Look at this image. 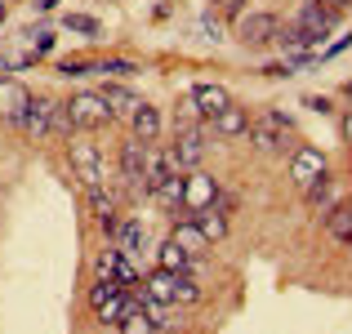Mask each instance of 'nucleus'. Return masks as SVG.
Listing matches in <instances>:
<instances>
[{
    "instance_id": "1",
    "label": "nucleus",
    "mask_w": 352,
    "mask_h": 334,
    "mask_svg": "<svg viewBox=\"0 0 352 334\" xmlns=\"http://www.w3.org/2000/svg\"><path fill=\"white\" fill-rule=\"evenodd\" d=\"M250 143L258 147V152H281L285 143H290V120L281 116V111H263L258 120H250Z\"/></svg>"
},
{
    "instance_id": "2",
    "label": "nucleus",
    "mask_w": 352,
    "mask_h": 334,
    "mask_svg": "<svg viewBox=\"0 0 352 334\" xmlns=\"http://www.w3.org/2000/svg\"><path fill=\"white\" fill-rule=\"evenodd\" d=\"M219 201V179H210V174H188L183 179V214L179 219H192V214H201L206 205H214Z\"/></svg>"
},
{
    "instance_id": "3",
    "label": "nucleus",
    "mask_w": 352,
    "mask_h": 334,
    "mask_svg": "<svg viewBox=\"0 0 352 334\" xmlns=\"http://www.w3.org/2000/svg\"><path fill=\"white\" fill-rule=\"evenodd\" d=\"M67 111H72V120H76V129H103V125H112V111H107L103 94H76L67 103Z\"/></svg>"
},
{
    "instance_id": "4",
    "label": "nucleus",
    "mask_w": 352,
    "mask_h": 334,
    "mask_svg": "<svg viewBox=\"0 0 352 334\" xmlns=\"http://www.w3.org/2000/svg\"><path fill=\"white\" fill-rule=\"evenodd\" d=\"M174 161H179V170H197L201 156H206V129L201 125H188V129H174Z\"/></svg>"
},
{
    "instance_id": "5",
    "label": "nucleus",
    "mask_w": 352,
    "mask_h": 334,
    "mask_svg": "<svg viewBox=\"0 0 352 334\" xmlns=\"http://www.w3.org/2000/svg\"><path fill=\"white\" fill-rule=\"evenodd\" d=\"M294 23H299L303 32L317 41V49H321V41H326V36L335 32V23H339V9H330V5H321V0H312V5L299 9V18H294Z\"/></svg>"
},
{
    "instance_id": "6",
    "label": "nucleus",
    "mask_w": 352,
    "mask_h": 334,
    "mask_svg": "<svg viewBox=\"0 0 352 334\" xmlns=\"http://www.w3.org/2000/svg\"><path fill=\"white\" fill-rule=\"evenodd\" d=\"M72 174L80 179V188H98L103 183V161H98V147L94 143H72Z\"/></svg>"
},
{
    "instance_id": "7",
    "label": "nucleus",
    "mask_w": 352,
    "mask_h": 334,
    "mask_svg": "<svg viewBox=\"0 0 352 334\" xmlns=\"http://www.w3.org/2000/svg\"><path fill=\"white\" fill-rule=\"evenodd\" d=\"M143 165H147V143L125 138V143H120V183L143 192Z\"/></svg>"
},
{
    "instance_id": "8",
    "label": "nucleus",
    "mask_w": 352,
    "mask_h": 334,
    "mask_svg": "<svg viewBox=\"0 0 352 334\" xmlns=\"http://www.w3.org/2000/svg\"><path fill=\"white\" fill-rule=\"evenodd\" d=\"M330 174V165H326V156L317 152V147H299L294 152V161H290V179L299 183V188H312L317 179H326Z\"/></svg>"
},
{
    "instance_id": "9",
    "label": "nucleus",
    "mask_w": 352,
    "mask_h": 334,
    "mask_svg": "<svg viewBox=\"0 0 352 334\" xmlns=\"http://www.w3.org/2000/svg\"><path fill=\"white\" fill-rule=\"evenodd\" d=\"M27 103H32V94H27V89L18 85L14 76H0V120H9V125H23Z\"/></svg>"
},
{
    "instance_id": "10",
    "label": "nucleus",
    "mask_w": 352,
    "mask_h": 334,
    "mask_svg": "<svg viewBox=\"0 0 352 334\" xmlns=\"http://www.w3.org/2000/svg\"><path fill=\"white\" fill-rule=\"evenodd\" d=\"M236 32H241V41H245V45H267V41H276L281 23H276V14H245Z\"/></svg>"
},
{
    "instance_id": "11",
    "label": "nucleus",
    "mask_w": 352,
    "mask_h": 334,
    "mask_svg": "<svg viewBox=\"0 0 352 334\" xmlns=\"http://www.w3.org/2000/svg\"><path fill=\"white\" fill-rule=\"evenodd\" d=\"M112 245L120 249L125 258H138L147 249V227L138 219H120V227H116V236H112Z\"/></svg>"
},
{
    "instance_id": "12",
    "label": "nucleus",
    "mask_w": 352,
    "mask_h": 334,
    "mask_svg": "<svg viewBox=\"0 0 352 334\" xmlns=\"http://www.w3.org/2000/svg\"><path fill=\"white\" fill-rule=\"evenodd\" d=\"M210 129H214L219 138H241V134L250 129V116H245V107L228 103L223 111H214V116H210Z\"/></svg>"
},
{
    "instance_id": "13",
    "label": "nucleus",
    "mask_w": 352,
    "mask_h": 334,
    "mask_svg": "<svg viewBox=\"0 0 352 334\" xmlns=\"http://www.w3.org/2000/svg\"><path fill=\"white\" fill-rule=\"evenodd\" d=\"M170 241L174 245H183L192 258H201L210 249V241L201 236V227H197V219H174V232H170Z\"/></svg>"
},
{
    "instance_id": "14",
    "label": "nucleus",
    "mask_w": 352,
    "mask_h": 334,
    "mask_svg": "<svg viewBox=\"0 0 352 334\" xmlns=\"http://www.w3.org/2000/svg\"><path fill=\"white\" fill-rule=\"evenodd\" d=\"M174 285H179V272H165V267H152V272L143 276V294L156 299V303H165V308L174 303Z\"/></svg>"
},
{
    "instance_id": "15",
    "label": "nucleus",
    "mask_w": 352,
    "mask_h": 334,
    "mask_svg": "<svg viewBox=\"0 0 352 334\" xmlns=\"http://www.w3.org/2000/svg\"><path fill=\"white\" fill-rule=\"evenodd\" d=\"M192 103H197V111L201 116H214V111H223L232 98H228V89L223 85H210V80H201V85H192Z\"/></svg>"
},
{
    "instance_id": "16",
    "label": "nucleus",
    "mask_w": 352,
    "mask_h": 334,
    "mask_svg": "<svg viewBox=\"0 0 352 334\" xmlns=\"http://www.w3.org/2000/svg\"><path fill=\"white\" fill-rule=\"evenodd\" d=\"M50 116H54V98H32L23 111V129L32 138H50Z\"/></svg>"
},
{
    "instance_id": "17",
    "label": "nucleus",
    "mask_w": 352,
    "mask_h": 334,
    "mask_svg": "<svg viewBox=\"0 0 352 334\" xmlns=\"http://www.w3.org/2000/svg\"><path fill=\"white\" fill-rule=\"evenodd\" d=\"M129 125H134V138H138V143H156V138H161V111L147 107V103H138L134 116H129Z\"/></svg>"
},
{
    "instance_id": "18",
    "label": "nucleus",
    "mask_w": 352,
    "mask_h": 334,
    "mask_svg": "<svg viewBox=\"0 0 352 334\" xmlns=\"http://www.w3.org/2000/svg\"><path fill=\"white\" fill-rule=\"evenodd\" d=\"M147 197H152L161 210H170V219H179V210H183V174H170V179H165L161 188H152Z\"/></svg>"
},
{
    "instance_id": "19",
    "label": "nucleus",
    "mask_w": 352,
    "mask_h": 334,
    "mask_svg": "<svg viewBox=\"0 0 352 334\" xmlns=\"http://www.w3.org/2000/svg\"><path fill=\"white\" fill-rule=\"evenodd\" d=\"M192 219H197L201 236H206L210 245L228 236V210H219V205H206V210H201V214H192Z\"/></svg>"
},
{
    "instance_id": "20",
    "label": "nucleus",
    "mask_w": 352,
    "mask_h": 334,
    "mask_svg": "<svg viewBox=\"0 0 352 334\" xmlns=\"http://www.w3.org/2000/svg\"><path fill=\"white\" fill-rule=\"evenodd\" d=\"M192 263H197V258L183 245H174V241H165V245L156 249V267H165V272H192Z\"/></svg>"
},
{
    "instance_id": "21",
    "label": "nucleus",
    "mask_w": 352,
    "mask_h": 334,
    "mask_svg": "<svg viewBox=\"0 0 352 334\" xmlns=\"http://www.w3.org/2000/svg\"><path fill=\"white\" fill-rule=\"evenodd\" d=\"M98 94H103V103H107V111H112V120H116V116H134L138 98L129 94L125 85H103V89H98Z\"/></svg>"
},
{
    "instance_id": "22",
    "label": "nucleus",
    "mask_w": 352,
    "mask_h": 334,
    "mask_svg": "<svg viewBox=\"0 0 352 334\" xmlns=\"http://www.w3.org/2000/svg\"><path fill=\"white\" fill-rule=\"evenodd\" d=\"M129 308H138V303H134V294H125V290H120V294H112V299L103 303V308H94V317L103 321V326H120Z\"/></svg>"
},
{
    "instance_id": "23",
    "label": "nucleus",
    "mask_w": 352,
    "mask_h": 334,
    "mask_svg": "<svg viewBox=\"0 0 352 334\" xmlns=\"http://www.w3.org/2000/svg\"><path fill=\"white\" fill-rule=\"evenodd\" d=\"M303 192H308V201L321 210V214H330V210H335V197H339V192H335V179H330V174H326V179H317L312 188H303Z\"/></svg>"
},
{
    "instance_id": "24",
    "label": "nucleus",
    "mask_w": 352,
    "mask_h": 334,
    "mask_svg": "<svg viewBox=\"0 0 352 334\" xmlns=\"http://www.w3.org/2000/svg\"><path fill=\"white\" fill-rule=\"evenodd\" d=\"M326 227H330V236H335V241H352V210L348 205H335L326 214Z\"/></svg>"
},
{
    "instance_id": "25",
    "label": "nucleus",
    "mask_w": 352,
    "mask_h": 334,
    "mask_svg": "<svg viewBox=\"0 0 352 334\" xmlns=\"http://www.w3.org/2000/svg\"><path fill=\"white\" fill-rule=\"evenodd\" d=\"M76 134V120H72L67 103H54V116H50V138H72Z\"/></svg>"
},
{
    "instance_id": "26",
    "label": "nucleus",
    "mask_w": 352,
    "mask_h": 334,
    "mask_svg": "<svg viewBox=\"0 0 352 334\" xmlns=\"http://www.w3.org/2000/svg\"><path fill=\"white\" fill-rule=\"evenodd\" d=\"M112 294H120V285L112 281V276H98V281L89 285V294H85V299H89V308H103V303L112 299Z\"/></svg>"
},
{
    "instance_id": "27",
    "label": "nucleus",
    "mask_w": 352,
    "mask_h": 334,
    "mask_svg": "<svg viewBox=\"0 0 352 334\" xmlns=\"http://www.w3.org/2000/svg\"><path fill=\"white\" fill-rule=\"evenodd\" d=\"M116 330H120V334H156V326L143 317V308H129V312H125V321H120Z\"/></svg>"
},
{
    "instance_id": "28",
    "label": "nucleus",
    "mask_w": 352,
    "mask_h": 334,
    "mask_svg": "<svg viewBox=\"0 0 352 334\" xmlns=\"http://www.w3.org/2000/svg\"><path fill=\"white\" fill-rule=\"evenodd\" d=\"M201 299V285L192 281V272H179V285H174V303H197Z\"/></svg>"
},
{
    "instance_id": "29",
    "label": "nucleus",
    "mask_w": 352,
    "mask_h": 334,
    "mask_svg": "<svg viewBox=\"0 0 352 334\" xmlns=\"http://www.w3.org/2000/svg\"><path fill=\"white\" fill-rule=\"evenodd\" d=\"M27 36H32V54H36V58H41V54H50V49H54V41H58L50 27H32Z\"/></svg>"
},
{
    "instance_id": "30",
    "label": "nucleus",
    "mask_w": 352,
    "mask_h": 334,
    "mask_svg": "<svg viewBox=\"0 0 352 334\" xmlns=\"http://www.w3.org/2000/svg\"><path fill=\"white\" fill-rule=\"evenodd\" d=\"M67 32H80V36H98L103 27H98V18H89V14H67Z\"/></svg>"
},
{
    "instance_id": "31",
    "label": "nucleus",
    "mask_w": 352,
    "mask_h": 334,
    "mask_svg": "<svg viewBox=\"0 0 352 334\" xmlns=\"http://www.w3.org/2000/svg\"><path fill=\"white\" fill-rule=\"evenodd\" d=\"M58 76H67V80L89 76V63H85V58H63V63H58Z\"/></svg>"
},
{
    "instance_id": "32",
    "label": "nucleus",
    "mask_w": 352,
    "mask_h": 334,
    "mask_svg": "<svg viewBox=\"0 0 352 334\" xmlns=\"http://www.w3.org/2000/svg\"><path fill=\"white\" fill-rule=\"evenodd\" d=\"M98 71H103V76H129V71H134V63H125V58H103V63H98Z\"/></svg>"
},
{
    "instance_id": "33",
    "label": "nucleus",
    "mask_w": 352,
    "mask_h": 334,
    "mask_svg": "<svg viewBox=\"0 0 352 334\" xmlns=\"http://www.w3.org/2000/svg\"><path fill=\"white\" fill-rule=\"evenodd\" d=\"M201 32H206V41H223V23H219V18L214 14H201Z\"/></svg>"
},
{
    "instance_id": "34",
    "label": "nucleus",
    "mask_w": 352,
    "mask_h": 334,
    "mask_svg": "<svg viewBox=\"0 0 352 334\" xmlns=\"http://www.w3.org/2000/svg\"><path fill=\"white\" fill-rule=\"evenodd\" d=\"M303 107H312V111H330V98H321V94H308V98H303Z\"/></svg>"
},
{
    "instance_id": "35",
    "label": "nucleus",
    "mask_w": 352,
    "mask_h": 334,
    "mask_svg": "<svg viewBox=\"0 0 352 334\" xmlns=\"http://www.w3.org/2000/svg\"><path fill=\"white\" fill-rule=\"evenodd\" d=\"M36 9H41V14H50V9H58V0H32Z\"/></svg>"
},
{
    "instance_id": "36",
    "label": "nucleus",
    "mask_w": 352,
    "mask_h": 334,
    "mask_svg": "<svg viewBox=\"0 0 352 334\" xmlns=\"http://www.w3.org/2000/svg\"><path fill=\"white\" fill-rule=\"evenodd\" d=\"M344 138H348V143H352V111H348V116H344Z\"/></svg>"
},
{
    "instance_id": "37",
    "label": "nucleus",
    "mask_w": 352,
    "mask_h": 334,
    "mask_svg": "<svg viewBox=\"0 0 352 334\" xmlns=\"http://www.w3.org/2000/svg\"><path fill=\"white\" fill-rule=\"evenodd\" d=\"M321 5H330V9H344V5H348V0H321Z\"/></svg>"
},
{
    "instance_id": "38",
    "label": "nucleus",
    "mask_w": 352,
    "mask_h": 334,
    "mask_svg": "<svg viewBox=\"0 0 352 334\" xmlns=\"http://www.w3.org/2000/svg\"><path fill=\"white\" fill-rule=\"evenodd\" d=\"M5 71H9V58H5V54H0V76H5Z\"/></svg>"
},
{
    "instance_id": "39",
    "label": "nucleus",
    "mask_w": 352,
    "mask_h": 334,
    "mask_svg": "<svg viewBox=\"0 0 352 334\" xmlns=\"http://www.w3.org/2000/svg\"><path fill=\"white\" fill-rule=\"evenodd\" d=\"M0 23H5V0H0Z\"/></svg>"
},
{
    "instance_id": "40",
    "label": "nucleus",
    "mask_w": 352,
    "mask_h": 334,
    "mask_svg": "<svg viewBox=\"0 0 352 334\" xmlns=\"http://www.w3.org/2000/svg\"><path fill=\"white\" fill-rule=\"evenodd\" d=\"M348 98H352V80H348Z\"/></svg>"
},
{
    "instance_id": "41",
    "label": "nucleus",
    "mask_w": 352,
    "mask_h": 334,
    "mask_svg": "<svg viewBox=\"0 0 352 334\" xmlns=\"http://www.w3.org/2000/svg\"><path fill=\"white\" fill-rule=\"evenodd\" d=\"M348 249H352V241H348Z\"/></svg>"
},
{
    "instance_id": "42",
    "label": "nucleus",
    "mask_w": 352,
    "mask_h": 334,
    "mask_svg": "<svg viewBox=\"0 0 352 334\" xmlns=\"http://www.w3.org/2000/svg\"><path fill=\"white\" fill-rule=\"evenodd\" d=\"M348 210H352V205H348Z\"/></svg>"
}]
</instances>
